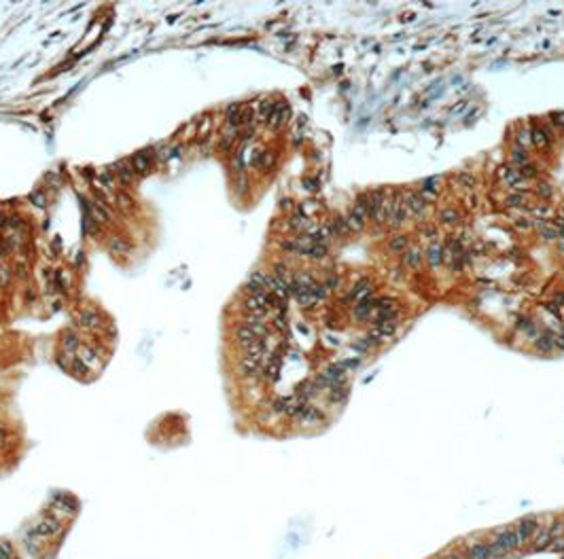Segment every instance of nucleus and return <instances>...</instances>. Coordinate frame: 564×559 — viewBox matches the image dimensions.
Instances as JSON below:
<instances>
[{"label": "nucleus", "mask_w": 564, "mask_h": 559, "mask_svg": "<svg viewBox=\"0 0 564 559\" xmlns=\"http://www.w3.org/2000/svg\"><path fill=\"white\" fill-rule=\"evenodd\" d=\"M515 546H520L517 544L515 529H503V532L490 543V551H492V555L498 559V557H503L505 553H509L511 549H515Z\"/></svg>", "instance_id": "obj_1"}, {"label": "nucleus", "mask_w": 564, "mask_h": 559, "mask_svg": "<svg viewBox=\"0 0 564 559\" xmlns=\"http://www.w3.org/2000/svg\"><path fill=\"white\" fill-rule=\"evenodd\" d=\"M405 206H403V195H393L388 197V214H386V225L391 227H401L405 220Z\"/></svg>", "instance_id": "obj_2"}, {"label": "nucleus", "mask_w": 564, "mask_h": 559, "mask_svg": "<svg viewBox=\"0 0 564 559\" xmlns=\"http://www.w3.org/2000/svg\"><path fill=\"white\" fill-rule=\"evenodd\" d=\"M403 206L408 216H422L428 208V201L420 193H403Z\"/></svg>", "instance_id": "obj_3"}, {"label": "nucleus", "mask_w": 564, "mask_h": 559, "mask_svg": "<svg viewBox=\"0 0 564 559\" xmlns=\"http://www.w3.org/2000/svg\"><path fill=\"white\" fill-rule=\"evenodd\" d=\"M289 119H291V106L287 102H278V104H274V110L270 113L265 123L270 130H278V127L287 125Z\"/></svg>", "instance_id": "obj_4"}, {"label": "nucleus", "mask_w": 564, "mask_h": 559, "mask_svg": "<svg viewBox=\"0 0 564 559\" xmlns=\"http://www.w3.org/2000/svg\"><path fill=\"white\" fill-rule=\"evenodd\" d=\"M394 330H397V320H394V318L380 320V322H376L374 326H371V330H369V339H371V341H384V339H388L391 335H394Z\"/></svg>", "instance_id": "obj_5"}, {"label": "nucleus", "mask_w": 564, "mask_h": 559, "mask_svg": "<svg viewBox=\"0 0 564 559\" xmlns=\"http://www.w3.org/2000/svg\"><path fill=\"white\" fill-rule=\"evenodd\" d=\"M62 523L55 519V517H43L36 526L32 527V534L34 536H38V538H49V536H55L57 532H62Z\"/></svg>", "instance_id": "obj_6"}, {"label": "nucleus", "mask_w": 564, "mask_h": 559, "mask_svg": "<svg viewBox=\"0 0 564 559\" xmlns=\"http://www.w3.org/2000/svg\"><path fill=\"white\" fill-rule=\"evenodd\" d=\"M394 312H397V303H394V299L384 296V299H377L376 307H374V313H371V320L380 322V320L394 318Z\"/></svg>", "instance_id": "obj_7"}, {"label": "nucleus", "mask_w": 564, "mask_h": 559, "mask_svg": "<svg viewBox=\"0 0 564 559\" xmlns=\"http://www.w3.org/2000/svg\"><path fill=\"white\" fill-rule=\"evenodd\" d=\"M537 519L534 517H526V519H522L520 523L515 526V536H517V544H526L528 540L532 538L534 534H537Z\"/></svg>", "instance_id": "obj_8"}, {"label": "nucleus", "mask_w": 564, "mask_h": 559, "mask_svg": "<svg viewBox=\"0 0 564 559\" xmlns=\"http://www.w3.org/2000/svg\"><path fill=\"white\" fill-rule=\"evenodd\" d=\"M295 419H297L301 426H316V424L323 422V411L316 409V407H312V405H306L304 409L295 415Z\"/></svg>", "instance_id": "obj_9"}, {"label": "nucleus", "mask_w": 564, "mask_h": 559, "mask_svg": "<svg viewBox=\"0 0 564 559\" xmlns=\"http://www.w3.org/2000/svg\"><path fill=\"white\" fill-rule=\"evenodd\" d=\"M441 182H444V178H441V176H431V178L422 180L420 195L427 201H435V199H437V195L441 193Z\"/></svg>", "instance_id": "obj_10"}, {"label": "nucleus", "mask_w": 564, "mask_h": 559, "mask_svg": "<svg viewBox=\"0 0 564 559\" xmlns=\"http://www.w3.org/2000/svg\"><path fill=\"white\" fill-rule=\"evenodd\" d=\"M240 371L246 377H263V360L253 358V356H242L240 358Z\"/></svg>", "instance_id": "obj_11"}, {"label": "nucleus", "mask_w": 564, "mask_h": 559, "mask_svg": "<svg viewBox=\"0 0 564 559\" xmlns=\"http://www.w3.org/2000/svg\"><path fill=\"white\" fill-rule=\"evenodd\" d=\"M424 259H427V263L431 267H439L444 263V246H441V242L433 240L428 244L427 250H424Z\"/></svg>", "instance_id": "obj_12"}, {"label": "nucleus", "mask_w": 564, "mask_h": 559, "mask_svg": "<svg viewBox=\"0 0 564 559\" xmlns=\"http://www.w3.org/2000/svg\"><path fill=\"white\" fill-rule=\"evenodd\" d=\"M376 299H371V296H367V299L359 301L357 305H354L352 310V318L354 320H371V313H374V307H376Z\"/></svg>", "instance_id": "obj_13"}, {"label": "nucleus", "mask_w": 564, "mask_h": 559, "mask_svg": "<svg viewBox=\"0 0 564 559\" xmlns=\"http://www.w3.org/2000/svg\"><path fill=\"white\" fill-rule=\"evenodd\" d=\"M498 178H501L503 184L509 186V189L524 180V178L520 176V170H517L515 165H501V167H498Z\"/></svg>", "instance_id": "obj_14"}, {"label": "nucleus", "mask_w": 564, "mask_h": 559, "mask_svg": "<svg viewBox=\"0 0 564 559\" xmlns=\"http://www.w3.org/2000/svg\"><path fill=\"white\" fill-rule=\"evenodd\" d=\"M371 290H374V284H371L367 278H363L360 282H357L350 288V299L354 303H359V301H363V299H367V296H371Z\"/></svg>", "instance_id": "obj_15"}, {"label": "nucleus", "mask_w": 564, "mask_h": 559, "mask_svg": "<svg viewBox=\"0 0 564 559\" xmlns=\"http://www.w3.org/2000/svg\"><path fill=\"white\" fill-rule=\"evenodd\" d=\"M469 559H496L490 551V544L488 543H471L467 546Z\"/></svg>", "instance_id": "obj_16"}, {"label": "nucleus", "mask_w": 564, "mask_h": 559, "mask_svg": "<svg viewBox=\"0 0 564 559\" xmlns=\"http://www.w3.org/2000/svg\"><path fill=\"white\" fill-rule=\"evenodd\" d=\"M530 138H532V147L539 148V150L549 148V144H551L549 132L543 130V127H532V130H530Z\"/></svg>", "instance_id": "obj_17"}, {"label": "nucleus", "mask_w": 564, "mask_h": 559, "mask_svg": "<svg viewBox=\"0 0 564 559\" xmlns=\"http://www.w3.org/2000/svg\"><path fill=\"white\" fill-rule=\"evenodd\" d=\"M77 322H79L81 329H89V330L98 329V326H100V313H98L96 310H83L79 313Z\"/></svg>", "instance_id": "obj_18"}, {"label": "nucleus", "mask_w": 564, "mask_h": 559, "mask_svg": "<svg viewBox=\"0 0 564 559\" xmlns=\"http://www.w3.org/2000/svg\"><path fill=\"white\" fill-rule=\"evenodd\" d=\"M534 347H537L539 352H543V354L554 352V349H556V335H551V333H541V335L537 337V341H534Z\"/></svg>", "instance_id": "obj_19"}, {"label": "nucleus", "mask_w": 564, "mask_h": 559, "mask_svg": "<svg viewBox=\"0 0 564 559\" xmlns=\"http://www.w3.org/2000/svg\"><path fill=\"white\" fill-rule=\"evenodd\" d=\"M106 246H108V250L113 254H127L132 250V244L130 242H125L123 237H115V235H110L108 240H106Z\"/></svg>", "instance_id": "obj_20"}, {"label": "nucleus", "mask_w": 564, "mask_h": 559, "mask_svg": "<svg viewBox=\"0 0 564 559\" xmlns=\"http://www.w3.org/2000/svg\"><path fill=\"white\" fill-rule=\"evenodd\" d=\"M242 106L240 104H231L227 106V113H225V119H227V127H242Z\"/></svg>", "instance_id": "obj_21"}, {"label": "nucleus", "mask_w": 564, "mask_h": 559, "mask_svg": "<svg viewBox=\"0 0 564 559\" xmlns=\"http://www.w3.org/2000/svg\"><path fill=\"white\" fill-rule=\"evenodd\" d=\"M274 159H276L274 153H270V150H263V153H257V155H255L253 165L257 167V170H261V172H267L272 165H274Z\"/></svg>", "instance_id": "obj_22"}, {"label": "nucleus", "mask_w": 564, "mask_h": 559, "mask_svg": "<svg viewBox=\"0 0 564 559\" xmlns=\"http://www.w3.org/2000/svg\"><path fill=\"white\" fill-rule=\"evenodd\" d=\"M255 339H259V337L255 335V333H253L251 329H248L246 324H240V326H238V329H236V341H238V345H240V347L248 345V343H253Z\"/></svg>", "instance_id": "obj_23"}, {"label": "nucleus", "mask_w": 564, "mask_h": 559, "mask_svg": "<svg viewBox=\"0 0 564 559\" xmlns=\"http://www.w3.org/2000/svg\"><path fill=\"white\" fill-rule=\"evenodd\" d=\"M132 167L136 174H147L151 170V157L147 153H136L132 159Z\"/></svg>", "instance_id": "obj_24"}, {"label": "nucleus", "mask_w": 564, "mask_h": 559, "mask_svg": "<svg viewBox=\"0 0 564 559\" xmlns=\"http://www.w3.org/2000/svg\"><path fill=\"white\" fill-rule=\"evenodd\" d=\"M403 265L410 267V269H418V267L422 265V252L418 248H411V250H405L403 254Z\"/></svg>", "instance_id": "obj_25"}, {"label": "nucleus", "mask_w": 564, "mask_h": 559, "mask_svg": "<svg viewBox=\"0 0 564 559\" xmlns=\"http://www.w3.org/2000/svg\"><path fill=\"white\" fill-rule=\"evenodd\" d=\"M115 172H117V176L123 184H130V182H134V178H136V172H134L132 163H117V170Z\"/></svg>", "instance_id": "obj_26"}, {"label": "nucleus", "mask_w": 564, "mask_h": 559, "mask_svg": "<svg viewBox=\"0 0 564 559\" xmlns=\"http://www.w3.org/2000/svg\"><path fill=\"white\" fill-rule=\"evenodd\" d=\"M439 220L444 225L454 227V225L461 223V212H458V210H454V208H445V210H441V212H439Z\"/></svg>", "instance_id": "obj_27"}, {"label": "nucleus", "mask_w": 564, "mask_h": 559, "mask_svg": "<svg viewBox=\"0 0 564 559\" xmlns=\"http://www.w3.org/2000/svg\"><path fill=\"white\" fill-rule=\"evenodd\" d=\"M505 206L511 208V210L526 208V193H509L505 197Z\"/></svg>", "instance_id": "obj_28"}, {"label": "nucleus", "mask_w": 564, "mask_h": 559, "mask_svg": "<svg viewBox=\"0 0 564 559\" xmlns=\"http://www.w3.org/2000/svg\"><path fill=\"white\" fill-rule=\"evenodd\" d=\"M62 347L66 349L68 354H72V352H77V349L81 347V341H79V337L74 335V333H64V337H62Z\"/></svg>", "instance_id": "obj_29"}, {"label": "nucleus", "mask_w": 564, "mask_h": 559, "mask_svg": "<svg viewBox=\"0 0 564 559\" xmlns=\"http://www.w3.org/2000/svg\"><path fill=\"white\" fill-rule=\"evenodd\" d=\"M77 358H81L83 362L87 364V366H94L96 362H98V354H96V349L91 347V345H83V347H79V356Z\"/></svg>", "instance_id": "obj_30"}, {"label": "nucleus", "mask_w": 564, "mask_h": 559, "mask_svg": "<svg viewBox=\"0 0 564 559\" xmlns=\"http://www.w3.org/2000/svg\"><path fill=\"white\" fill-rule=\"evenodd\" d=\"M91 212H94L96 223H110V218H113V214H110L106 210V206H102V203H94V206H91Z\"/></svg>", "instance_id": "obj_31"}, {"label": "nucleus", "mask_w": 564, "mask_h": 559, "mask_svg": "<svg viewBox=\"0 0 564 559\" xmlns=\"http://www.w3.org/2000/svg\"><path fill=\"white\" fill-rule=\"evenodd\" d=\"M272 110H274V102H272V100H261L257 104V110H255L257 121H267V116H270Z\"/></svg>", "instance_id": "obj_32"}, {"label": "nucleus", "mask_w": 564, "mask_h": 559, "mask_svg": "<svg viewBox=\"0 0 564 559\" xmlns=\"http://www.w3.org/2000/svg\"><path fill=\"white\" fill-rule=\"evenodd\" d=\"M515 147L528 150L532 147V138H530V130H520L515 133Z\"/></svg>", "instance_id": "obj_33"}, {"label": "nucleus", "mask_w": 564, "mask_h": 559, "mask_svg": "<svg viewBox=\"0 0 564 559\" xmlns=\"http://www.w3.org/2000/svg\"><path fill=\"white\" fill-rule=\"evenodd\" d=\"M388 250H393V252H403V250H408V237L405 235H394L388 240Z\"/></svg>", "instance_id": "obj_34"}, {"label": "nucleus", "mask_w": 564, "mask_h": 559, "mask_svg": "<svg viewBox=\"0 0 564 559\" xmlns=\"http://www.w3.org/2000/svg\"><path fill=\"white\" fill-rule=\"evenodd\" d=\"M456 182L461 184L462 189H473V186L478 184V178H475L471 172H461V174H456Z\"/></svg>", "instance_id": "obj_35"}, {"label": "nucleus", "mask_w": 564, "mask_h": 559, "mask_svg": "<svg viewBox=\"0 0 564 559\" xmlns=\"http://www.w3.org/2000/svg\"><path fill=\"white\" fill-rule=\"evenodd\" d=\"M511 161H513V165H515V167H522L524 163H528V155H526V150H524V148H520V147H513V150H511Z\"/></svg>", "instance_id": "obj_36"}, {"label": "nucleus", "mask_w": 564, "mask_h": 559, "mask_svg": "<svg viewBox=\"0 0 564 559\" xmlns=\"http://www.w3.org/2000/svg\"><path fill=\"white\" fill-rule=\"evenodd\" d=\"M304 256H310V259H323V256H327V246H323V244H312V246L306 250Z\"/></svg>", "instance_id": "obj_37"}, {"label": "nucleus", "mask_w": 564, "mask_h": 559, "mask_svg": "<svg viewBox=\"0 0 564 559\" xmlns=\"http://www.w3.org/2000/svg\"><path fill=\"white\" fill-rule=\"evenodd\" d=\"M272 326L278 330V333H284V330L289 329L287 326V318H284V312H276L274 313V320H272Z\"/></svg>", "instance_id": "obj_38"}, {"label": "nucleus", "mask_w": 564, "mask_h": 559, "mask_svg": "<svg viewBox=\"0 0 564 559\" xmlns=\"http://www.w3.org/2000/svg\"><path fill=\"white\" fill-rule=\"evenodd\" d=\"M517 170H520V176L524 178V180H526V178H532V176H537V167H534L532 163H524V165H522V167H517Z\"/></svg>", "instance_id": "obj_39"}, {"label": "nucleus", "mask_w": 564, "mask_h": 559, "mask_svg": "<svg viewBox=\"0 0 564 559\" xmlns=\"http://www.w3.org/2000/svg\"><path fill=\"white\" fill-rule=\"evenodd\" d=\"M0 559H13V546L7 540L0 543Z\"/></svg>", "instance_id": "obj_40"}, {"label": "nucleus", "mask_w": 564, "mask_h": 559, "mask_svg": "<svg viewBox=\"0 0 564 559\" xmlns=\"http://www.w3.org/2000/svg\"><path fill=\"white\" fill-rule=\"evenodd\" d=\"M72 371L77 373V375H85V373L89 371V366H87L81 358H72Z\"/></svg>", "instance_id": "obj_41"}, {"label": "nucleus", "mask_w": 564, "mask_h": 559, "mask_svg": "<svg viewBox=\"0 0 564 559\" xmlns=\"http://www.w3.org/2000/svg\"><path fill=\"white\" fill-rule=\"evenodd\" d=\"M534 193L545 199V197H549V195H551V186H549L547 182H539L537 186H534Z\"/></svg>", "instance_id": "obj_42"}, {"label": "nucleus", "mask_w": 564, "mask_h": 559, "mask_svg": "<svg viewBox=\"0 0 564 559\" xmlns=\"http://www.w3.org/2000/svg\"><path fill=\"white\" fill-rule=\"evenodd\" d=\"M28 199H30L32 203H36L38 208H45V206H47V199H45V195L40 193V191H34V193H30V197H28Z\"/></svg>", "instance_id": "obj_43"}, {"label": "nucleus", "mask_w": 564, "mask_h": 559, "mask_svg": "<svg viewBox=\"0 0 564 559\" xmlns=\"http://www.w3.org/2000/svg\"><path fill=\"white\" fill-rule=\"evenodd\" d=\"M7 225L11 227V229H15V231H21V229H26V225H24V220H21V216H11Z\"/></svg>", "instance_id": "obj_44"}, {"label": "nucleus", "mask_w": 564, "mask_h": 559, "mask_svg": "<svg viewBox=\"0 0 564 559\" xmlns=\"http://www.w3.org/2000/svg\"><path fill=\"white\" fill-rule=\"evenodd\" d=\"M117 203H119L121 208H132V206H134L132 197L127 195V193H117Z\"/></svg>", "instance_id": "obj_45"}, {"label": "nucleus", "mask_w": 564, "mask_h": 559, "mask_svg": "<svg viewBox=\"0 0 564 559\" xmlns=\"http://www.w3.org/2000/svg\"><path fill=\"white\" fill-rule=\"evenodd\" d=\"M15 276H17V278H21V280H24V278L28 276V267H26V263H17V265H15Z\"/></svg>", "instance_id": "obj_46"}, {"label": "nucleus", "mask_w": 564, "mask_h": 559, "mask_svg": "<svg viewBox=\"0 0 564 559\" xmlns=\"http://www.w3.org/2000/svg\"><path fill=\"white\" fill-rule=\"evenodd\" d=\"M246 184H248V180H246V176L240 172L238 174V180H236V186H238V191H246Z\"/></svg>", "instance_id": "obj_47"}, {"label": "nucleus", "mask_w": 564, "mask_h": 559, "mask_svg": "<svg viewBox=\"0 0 564 559\" xmlns=\"http://www.w3.org/2000/svg\"><path fill=\"white\" fill-rule=\"evenodd\" d=\"M549 538H551V536H549V532H547V529H543V532L539 534V538H537V549H541V546H543L545 543H547Z\"/></svg>", "instance_id": "obj_48"}, {"label": "nucleus", "mask_w": 564, "mask_h": 559, "mask_svg": "<svg viewBox=\"0 0 564 559\" xmlns=\"http://www.w3.org/2000/svg\"><path fill=\"white\" fill-rule=\"evenodd\" d=\"M551 121H554V125L564 127V113H556V115H551Z\"/></svg>", "instance_id": "obj_49"}, {"label": "nucleus", "mask_w": 564, "mask_h": 559, "mask_svg": "<svg viewBox=\"0 0 564 559\" xmlns=\"http://www.w3.org/2000/svg\"><path fill=\"white\" fill-rule=\"evenodd\" d=\"M9 278H11V273H9L7 267H0V284H7Z\"/></svg>", "instance_id": "obj_50"}, {"label": "nucleus", "mask_w": 564, "mask_h": 559, "mask_svg": "<svg viewBox=\"0 0 564 559\" xmlns=\"http://www.w3.org/2000/svg\"><path fill=\"white\" fill-rule=\"evenodd\" d=\"M562 529H564V526H562V523H554V527L549 529V536H551V538H554V536H558V534L562 532Z\"/></svg>", "instance_id": "obj_51"}, {"label": "nucleus", "mask_w": 564, "mask_h": 559, "mask_svg": "<svg viewBox=\"0 0 564 559\" xmlns=\"http://www.w3.org/2000/svg\"><path fill=\"white\" fill-rule=\"evenodd\" d=\"M7 223H9V218L4 216V214H0V229H2V227H7Z\"/></svg>", "instance_id": "obj_52"}, {"label": "nucleus", "mask_w": 564, "mask_h": 559, "mask_svg": "<svg viewBox=\"0 0 564 559\" xmlns=\"http://www.w3.org/2000/svg\"><path fill=\"white\" fill-rule=\"evenodd\" d=\"M441 559H462L461 555H456V553H450V555H444Z\"/></svg>", "instance_id": "obj_53"}, {"label": "nucleus", "mask_w": 564, "mask_h": 559, "mask_svg": "<svg viewBox=\"0 0 564 559\" xmlns=\"http://www.w3.org/2000/svg\"><path fill=\"white\" fill-rule=\"evenodd\" d=\"M558 248H560L562 252H564V240H558Z\"/></svg>", "instance_id": "obj_54"}]
</instances>
